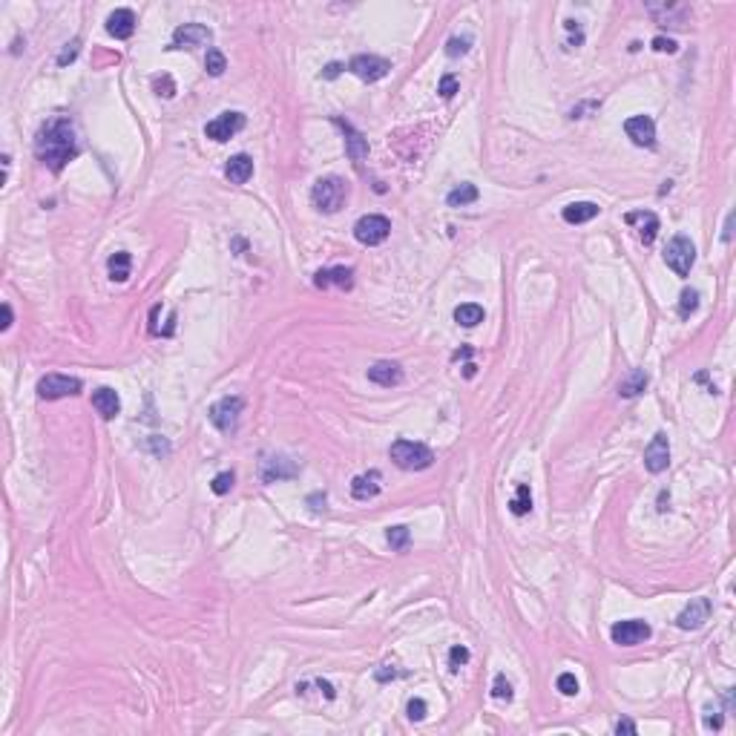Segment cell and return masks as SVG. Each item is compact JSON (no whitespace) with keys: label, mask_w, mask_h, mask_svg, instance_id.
Returning a JSON list of instances; mask_svg holds the SVG:
<instances>
[{"label":"cell","mask_w":736,"mask_h":736,"mask_svg":"<svg viewBox=\"0 0 736 736\" xmlns=\"http://www.w3.org/2000/svg\"><path fill=\"white\" fill-rule=\"evenodd\" d=\"M233 472H219L216 478H213V483H210V489L216 492V495H228L231 489H233Z\"/></svg>","instance_id":"cell-35"},{"label":"cell","mask_w":736,"mask_h":736,"mask_svg":"<svg viewBox=\"0 0 736 736\" xmlns=\"http://www.w3.org/2000/svg\"><path fill=\"white\" fill-rule=\"evenodd\" d=\"M492 696L498 699V702H512V685H509V679L503 676V673H498L495 676V682H492Z\"/></svg>","instance_id":"cell-33"},{"label":"cell","mask_w":736,"mask_h":736,"mask_svg":"<svg viewBox=\"0 0 736 736\" xmlns=\"http://www.w3.org/2000/svg\"><path fill=\"white\" fill-rule=\"evenodd\" d=\"M334 124L342 130V135H345V153H348V159L351 162H362L365 156H368V138L359 132V130H354V124L351 121H345V118H334Z\"/></svg>","instance_id":"cell-14"},{"label":"cell","mask_w":736,"mask_h":736,"mask_svg":"<svg viewBox=\"0 0 736 736\" xmlns=\"http://www.w3.org/2000/svg\"><path fill=\"white\" fill-rule=\"evenodd\" d=\"M386 541H389L391 550L403 552V550L409 547V541H411V532H409V527H391V530L386 532Z\"/></svg>","instance_id":"cell-31"},{"label":"cell","mask_w":736,"mask_h":736,"mask_svg":"<svg viewBox=\"0 0 736 736\" xmlns=\"http://www.w3.org/2000/svg\"><path fill=\"white\" fill-rule=\"evenodd\" d=\"M509 509H512V515H527V512L532 509V492H530V486H527V483H521V486H518L515 498L509 500Z\"/></svg>","instance_id":"cell-30"},{"label":"cell","mask_w":736,"mask_h":736,"mask_svg":"<svg viewBox=\"0 0 736 736\" xmlns=\"http://www.w3.org/2000/svg\"><path fill=\"white\" fill-rule=\"evenodd\" d=\"M647 383H650V377H647V372H641V368H636V372H630L621 383H619V394L621 397H638L644 389H647Z\"/></svg>","instance_id":"cell-25"},{"label":"cell","mask_w":736,"mask_h":736,"mask_svg":"<svg viewBox=\"0 0 736 736\" xmlns=\"http://www.w3.org/2000/svg\"><path fill=\"white\" fill-rule=\"evenodd\" d=\"M455 322L463 325V328H475L478 322H483V308L475 305V303H463L455 308Z\"/></svg>","instance_id":"cell-27"},{"label":"cell","mask_w":736,"mask_h":736,"mask_svg":"<svg viewBox=\"0 0 736 736\" xmlns=\"http://www.w3.org/2000/svg\"><path fill=\"white\" fill-rule=\"evenodd\" d=\"M478 187L475 184H461V187H455L449 196H446V204L449 207H466V204H472V201H478Z\"/></svg>","instance_id":"cell-28"},{"label":"cell","mask_w":736,"mask_h":736,"mask_svg":"<svg viewBox=\"0 0 736 736\" xmlns=\"http://www.w3.org/2000/svg\"><path fill=\"white\" fill-rule=\"evenodd\" d=\"M204 69H207V75H213V78H219V75H225V69H228V58L222 55V49H207V58H204Z\"/></svg>","instance_id":"cell-29"},{"label":"cell","mask_w":736,"mask_h":736,"mask_svg":"<svg viewBox=\"0 0 736 736\" xmlns=\"http://www.w3.org/2000/svg\"><path fill=\"white\" fill-rule=\"evenodd\" d=\"M93 406H95V411H98L104 420H112V417H118V411H121V400H118V394H115L112 389H98V391H93Z\"/></svg>","instance_id":"cell-24"},{"label":"cell","mask_w":736,"mask_h":736,"mask_svg":"<svg viewBox=\"0 0 736 736\" xmlns=\"http://www.w3.org/2000/svg\"><path fill=\"white\" fill-rule=\"evenodd\" d=\"M389 455L406 472H423L434 463V452L426 443H414V440H394Z\"/></svg>","instance_id":"cell-2"},{"label":"cell","mask_w":736,"mask_h":736,"mask_svg":"<svg viewBox=\"0 0 736 736\" xmlns=\"http://www.w3.org/2000/svg\"><path fill=\"white\" fill-rule=\"evenodd\" d=\"M389 233H391V222H389L386 216H377V213L362 216L359 222L354 225V236H357V242L365 245V248L383 245V242L389 239Z\"/></svg>","instance_id":"cell-6"},{"label":"cell","mask_w":736,"mask_h":736,"mask_svg":"<svg viewBox=\"0 0 736 736\" xmlns=\"http://www.w3.org/2000/svg\"><path fill=\"white\" fill-rule=\"evenodd\" d=\"M463 377H475V365H472V362L463 365Z\"/></svg>","instance_id":"cell-49"},{"label":"cell","mask_w":736,"mask_h":736,"mask_svg":"<svg viewBox=\"0 0 736 736\" xmlns=\"http://www.w3.org/2000/svg\"><path fill=\"white\" fill-rule=\"evenodd\" d=\"M314 285H317V288H331V285H337V288H342V290H351V285H354V270H351V268H322V270L314 273Z\"/></svg>","instance_id":"cell-20"},{"label":"cell","mask_w":736,"mask_h":736,"mask_svg":"<svg viewBox=\"0 0 736 736\" xmlns=\"http://www.w3.org/2000/svg\"><path fill=\"white\" fill-rule=\"evenodd\" d=\"M297 475H300V466H297V461H290L288 455H273V452H268V455H262V461H259V478H262L265 483L290 480V478H297Z\"/></svg>","instance_id":"cell-7"},{"label":"cell","mask_w":736,"mask_h":736,"mask_svg":"<svg viewBox=\"0 0 736 736\" xmlns=\"http://www.w3.org/2000/svg\"><path fill=\"white\" fill-rule=\"evenodd\" d=\"M9 325H12V305H9V303H4V322H0V328L9 331Z\"/></svg>","instance_id":"cell-46"},{"label":"cell","mask_w":736,"mask_h":736,"mask_svg":"<svg viewBox=\"0 0 736 736\" xmlns=\"http://www.w3.org/2000/svg\"><path fill=\"white\" fill-rule=\"evenodd\" d=\"M426 713H429V708H426L423 699H411V702H409V719H411V722H423Z\"/></svg>","instance_id":"cell-41"},{"label":"cell","mask_w":736,"mask_h":736,"mask_svg":"<svg viewBox=\"0 0 736 736\" xmlns=\"http://www.w3.org/2000/svg\"><path fill=\"white\" fill-rule=\"evenodd\" d=\"M389 69H391V61H386L380 55H354L351 63H348V72H354V75L365 84H374V81L386 78Z\"/></svg>","instance_id":"cell-8"},{"label":"cell","mask_w":736,"mask_h":736,"mask_svg":"<svg viewBox=\"0 0 736 736\" xmlns=\"http://www.w3.org/2000/svg\"><path fill=\"white\" fill-rule=\"evenodd\" d=\"M624 132L636 147H653L656 144V124L650 115H633L624 121Z\"/></svg>","instance_id":"cell-15"},{"label":"cell","mask_w":736,"mask_h":736,"mask_svg":"<svg viewBox=\"0 0 736 736\" xmlns=\"http://www.w3.org/2000/svg\"><path fill=\"white\" fill-rule=\"evenodd\" d=\"M210 41H213V32L204 23H182L173 32L170 49H199V46H207Z\"/></svg>","instance_id":"cell-12"},{"label":"cell","mask_w":736,"mask_h":736,"mask_svg":"<svg viewBox=\"0 0 736 736\" xmlns=\"http://www.w3.org/2000/svg\"><path fill=\"white\" fill-rule=\"evenodd\" d=\"M35 156L52 173H61L78 156V138H75V127H72L69 118H52L41 127V132L35 138Z\"/></svg>","instance_id":"cell-1"},{"label":"cell","mask_w":736,"mask_h":736,"mask_svg":"<svg viewBox=\"0 0 736 736\" xmlns=\"http://www.w3.org/2000/svg\"><path fill=\"white\" fill-rule=\"evenodd\" d=\"M317 685H320V688H322V690H325V699H334V688H331V685H328V682H322V679H320V682H317Z\"/></svg>","instance_id":"cell-47"},{"label":"cell","mask_w":736,"mask_h":736,"mask_svg":"<svg viewBox=\"0 0 736 736\" xmlns=\"http://www.w3.org/2000/svg\"><path fill=\"white\" fill-rule=\"evenodd\" d=\"M466 661H469V650H466V647L458 644V647L449 650V668H452V671H461Z\"/></svg>","instance_id":"cell-40"},{"label":"cell","mask_w":736,"mask_h":736,"mask_svg":"<svg viewBox=\"0 0 736 736\" xmlns=\"http://www.w3.org/2000/svg\"><path fill=\"white\" fill-rule=\"evenodd\" d=\"M342 69H345V66H342V63H337V61H334V63H328V66H325V69H322V78H325V81H334V78H337V75H340V72H342Z\"/></svg>","instance_id":"cell-44"},{"label":"cell","mask_w":736,"mask_h":736,"mask_svg":"<svg viewBox=\"0 0 736 736\" xmlns=\"http://www.w3.org/2000/svg\"><path fill=\"white\" fill-rule=\"evenodd\" d=\"M555 688H558L564 696H575V693H578V679H575L572 673H561L558 682H555Z\"/></svg>","instance_id":"cell-39"},{"label":"cell","mask_w":736,"mask_h":736,"mask_svg":"<svg viewBox=\"0 0 736 736\" xmlns=\"http://www.w3.org/2000/svg\"><path fill=\"white\" fill-rule=\"evenodd\" d=\"M368 380L377 383V386H386V389L400 386L403 383V368H400V362L380 359V362H374L372 368H368Z\"/></svg>","instance_id":"cell-17"},{"label":"cell","mask_w":736,"mask_h":736,"mask_svg":"<svg viewBox=\"0 0 736 736\" xmlns=\"http://www.w3.org/2000/svg\"><path fill=\"white\" fill-rule=\"evenodd\" d=\"M458 90H461V81H458V75H443V78H440V84H437V93H440V98H452Z\"/></svg>","instance_id":"cell-38"},{"label":"cell","mask_w":736,"mask_h":736,"mask_svg":"<svg viewBox=\"0 0 736 736\" xmlns=\"http://www.w3.org/2000/svg\"><path fill=\"white\" fill-rule=\"evenodd\" d=\"M665 262H668V268H671L676 276H688L690 268H693V262H696V248H693V242H690L685 233L673 236V239L668 242V248H665Z\"/></svg>","instance_id":"cell-4"},{"label":"cell","mask_w":736,"mask_h":736,"mask_svg":"<svg viewBox=\"0 0 736 736\" xmlns=\"http://www.w3.org/2000/svg\"><path fill=\"white\" fill-rule=\"evenodd\" d=\"M81 380L78 377H66V374H46L38 380V397L41 400H61V397H72L81 391Z\"/></svg>","instance_id":"cell-9"},{"label":"cell","mask_w":736,"mask_h":736,"mask_svg":"<svg viewBox=\"0 0 736 736\" xmlns=\"http://www.w3.org/2000/svg\"><path fill=\"white\" fill-rule=\"evenodd\" d=\"M653 49H656V52H671V55H673V52H676V41H671V38H656V41H653Z\"/></svg>","instance_id":"cell-43"},{"label":"cell","mask_w":736,"mask_h":736,"mask_svg":"<svg viewBox=\"0 0 736 736\" xmlns=\"http://www.w3.org/2000/svg\"><path fill=\"white\" fill-rule=\"evenodd\" d=\"M624 222H627V225H638V239H641V245H653V242H656V233H658V216H656V213H650V210L627 213Z\"/></svg>","instance_id":"cell-19"},{"label":"cell","mask_w":736,"mask_h":736,"mask_svg":"<svg viewBox=\"0 0 736 736\" xmlns=\"http://www.w3.org/2000/svg\"><path fill=\"white\" fill-rule=\"evenodd\" d=\"M650 624L641 621V619H627V621H616L613 630H610V638L621 647H633V644H641L650 638Z\"/></svg>","instance_id":"cell-11"},{"label":"cell","mask_w":736,"mask_h":736,"mask_svg":"<svg viewBox=\"0 0 736 736\" xmlns=\"http://www.w3.org/2000/svg\"><path fill=\"white\" fill-rule=\"evenodd\" d=\"M616 733H630V736H633V733H636V725H633L630 719H619V722H616Z\"/></svg>","instance_id":"cell-45"},{"label":"cell","mask_w":736,"mask_h":736,"mask_svg":"<svg viewBox=\"0 0 736 736\" xmlns=\"http://www.w3.org/2000/svg\"><path fill=\"white\" fill-rule=\"evenodd\" d=\"M469 357H472V348H469V345H466V348H461V351L455 354V359H469Z\"/></svg>","instance_id":"cell-48"},{"label":"cell","mask_w":736,"mask_h":736,"mask_svg":"<svg viewBox=\"0 0 736 736\" xmlns=\"http://www.w3.org/2000/svg\"><path fill=\"white\" fill-rule=\"evenodd\" d=\"M153 90H156L159 95H164V98H173V95H176V84H173V78L167 75V72H162V75H153Z\"/></svg>","instance_id":"cell-34"},{"label":"cell","mask_w":736,"mask_h":736,"mask_svg":"<svg viewBox=\"0 0 736 736\" xmlns=\"http://www.w3.org/2000/svg\"><path fill=\"white\" fill-rule=\"evenodd\" d=\"M380 489H383V475H380L377 469L362 472V475H357V478L351 480V495H354L357 500H372V498L380 495Z\"/></svg>","instance_id":"cell-18"},{"label":"cell","mask_w":736,"mask_h":736,"mask_svg":"<svg viewBox=\"0 0 736 736\" xmlns=\"http://www.w3.org/2000/svg\"><path fill=\"white\" fill-rule=\"evenodd\" d=\"M469 46H472V38H449L446 55H449V58H461V55L469 52Z\"/></svg>","instance_id":"cell-37"},{"label":"cell","mask_w":736,"mask_h":736,"mask_svg":"<svg viewBox=\"0 0 736 736\" xmlns=\"http://www.w3.org/2000/svg\"><path fill=\"white\" fill-rule=\"evenodd\" d=\"M644 466H647V472H653V475H661V472L671 466V440H668L665 431H656L653 440L647 443V449H644Z\"/></svg>","instance_id":"cell-10"},{"label":"cell","mask_w":736,"mask_h":736,"mask_svg":"<svg viewBox=\"0 0 736 736\" xmlns=\"http://www.w3.org/2000/svg\"><path fill=\"white\" fill-rule=\"evenodd\" d=\"M348 199V184L340 176H325L314 184L311 190V201L320 213H337Z\"/></svg>","instance_id":"cell-3"},{"label":"cell","mask_w":736,"mask_h":736,"mask_svg":"<svg viewBox=\"0 0 736 736\" xmlns=\"http://www.w3.org/2000/svg\"><path fill=\"white\" fill-rule=\"evenodd\" d=\"M696 308H699V290L685 288V290H682V300H679V317H682V320H688Z\"/></svg>","instance_id":"cell-32"},{"label":"cell","mask_w":736,"mask_h":736,"mask_svg":"<svg viewBox=\"0 0 736 736\" xmlns=\"http://www.w3.org/2000/svg\"><path fill=\"white\" fill-rule=\"evenodd\" d=\"M400 676V671H394L391 665H380L377 671H374V679L377 682H389V679H397Z\"/></svg>","instance_id":"cell-42"},{"label":"cell","mask_w":736,"mask_h":736,"mask_svg":"<svg viewBox=\"0 0 736 736\" xmlns=\"http://www.w3.org/2000/svg\"><path fill=\"white\" fill-rule=\"evenodd\" d=\"M242 409H245V400L242 397H222L219 403L210 406V423L225 431V434H233L239 429V417H242Z\"/></svg>","instance_id":"cell-5"},{"label":"cell","mask_w":736,"mask_h":736,"mask_svg":"<svg viewBox=\"0 0 736 736\" xmlns=\"http://www.w3.org/2000/svg\"><path fill=\"white\" fill-rule=\"evenodd\" d=\"M78 52H81V41L78 38H72L63 49H61V55H58V66H66V63H72L78 58Z\"/></svg>","instance_id":"cell-36"},{"label":"cell","mask_w":736,"mask_h":736,"mask_svg":"<svg viewBox=\"0 0 736 736\" xmlns=\"http://www.w3.org/2000/svg\"><path fill=\"white\" fill-rule=\"evenodd\" d=\"M107 32L118 41H127L132 38L135 32V12L132 9H115L110 18H107Z\"/></svg>","instance_id":"cell-21"},{"label":"cell","mask_w":736,"mask_h":736,"mask_svg":"<svg viewBox=\"0 0 736 736\" xmlns=\"http://www.w3.org/2000/svg\"><path fill=\"white\" fill-rule=\"evenodd\" d=\"M242 130H245V115L242 112H222L204 127V135L213 138V141H228Z\"/></svg>","instance_id":"cell-13"},{"label":"cell","mask_w":736,"mask_h":736,"mask_svg":"<svg viewBox=\"0 0 736 736\" xmlns=\"http://www.w3.org/2000/svg\"><path fill=\"white\" fill-rule=\"evenodd\" d=\"M107 268H110V279L112 282H127L130 279V268H132V256L127 251H118V253L110 256Z\"/></svg>","instance_id":"cell-26"},{"label":"cell","mask_w":736,"mask_h":736,"mask_svg":"<svg viewBox=\"0 0 736 736\" xmlns=\"http://www.w3.org/2000/svg\"><path fill=\"white\" fill-rule=\"evenodd\" d=\"M225 176H228V182H231V184H245V182L253 176V159H251V156H245V153H239V156L228 159V164H225Z\"/></svg>","instance_id":"cell-23"},{"label":"cell","mask_w":736,"mask_h":736,"mask_svg":"<svg viewBox=\"0 0 736 736\" xmlns=\"http://www.w3.org/2000/svg\"><path fill=\"white\" fill-rule=\"evenodd\" d=\"M599 204L596 201H572V204H567L564 207V222L567 225H584V222H590V219H596L599 216Z\"/></svg>","instance_id":"cell-22"},{"label":"cell","mask_w":736,"mask_h":736,"mask_svg":"<svg viewBox=\"0 0 736 736\" xmlns=\"http://www.w3.org/2000/svg\"><path fill=\"white\" fill-rule=\"evenodd\" d=\"M708 619H710V601H708V599H690V604L679 613L676 624H679L682 630H699Z\"/></svg>","instance_id":"cell-16"}]
</instances>
